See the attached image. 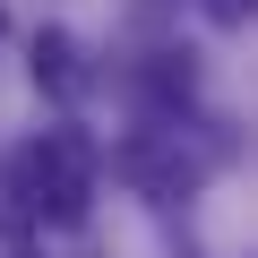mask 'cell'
<instances>
[{
    "label": "cell",
    "instance_id": "cell-2",
    "mask_svg": "<svg viewBox=\"0 0 258 258\" xmlns=\"http://www.w3.org/2000/svg\"><path fill=\"white\" fill-rule=\"evenodd\" d=\"M69 60H78V52H69V35H43V43H35V78H43L52 95H69V86H78V69H69Z\"/></svg>",
    "mask_w": 258,
    "mask_h": 258
},
{
    "label": "cell",
    "instance_id": "cell-3",
    "mask_svg": "<svg viewBox=\"0 0 258 258\" xmlns=\"http://www.w3.org/2000/svg\"><path fill=\"white\" fill-rule=\"evenodd\" d=\"M0 26H9V18H0Z\"/></svg>",
    "mask_w": 258,
    "mask_h": 258
},
{
    "label": "cell",
    "instance_id": "cell-1",
    "mask_svg": "<svg viewBox=\"0 0 258 258\" xmlns=\"http://www.w3.org/2000/svg\"><path fill=\"white\" fill-rule=\"evenodd\" d=\"M18 189H26V207H43L52 224H78L86 198H95V147L78 138V129H43V138L18 155Z\"/></svg>",
    "mask_w": 258,
    "mask_h": 258
}]
</instances>
